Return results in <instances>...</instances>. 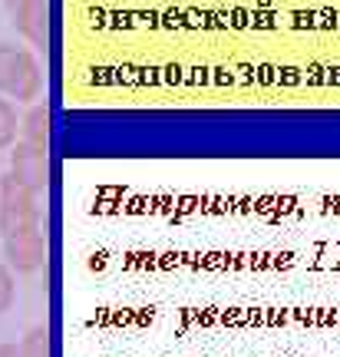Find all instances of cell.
I'll use <instances>...</instances> for the list:
<instances>
[{
	"label": "cell",
	"mask_w": 340,
	"mask_h": 357,
	"mask_svg": "<svg viewBox=\"0 0 340 357\" xmlns=\"http://www.w3.org/2000/svg\"><path fill=\"white\" fill-rule=\"evenodd\" d=\"M0 93L17 102H33L43 93V73H40L33 53L0 43Z\"/></svg>",
	"instance_id": "cell-1"
},
{
	"label": "cell",
	"mask_w": 340,
	"mask_h": 357,
	"mask_svg": "<svg viewBox=\"0 0 340 357\" xmlns=\"http://www.w3.org/2000/svg\"><path fill=\"white\" fill-rule=\"evenodd\" d=\"M37 192H30L13 176L0 178V235H17L24 229H37Z\"/></svg>",
	"instance_id": "cell-2"
},
{
	"label": "cell",
	"mask_w": 340,
	"mask_h": 357,
	"mask_svg": "<svg viewBox=\"0 0 340 357\" xmlns=\"http://www.w3.org/2000/svg\"><path fill=\"white\" fill-rule=\"evenodd\" d=\"M3 258H7V265H10L13 271H20V275L40 271L43 261H47V238H43V231L24 229V231H17V235H7V238H3Z\"/></svg>",
	"instance_id": "cell-3"
},
{
	"label": "cell",
	"mask_w": 340,
	"mask_h": 357,
	"mask_svg": "<svg viewBox=\"0 0 340 357\" xmlns=\"http://www.w3.org/2000/svg\"><path fill=\"white\" fill-rule=\"evenodd\" d=\"M10 176L17 182H24L30 192H47L50 185V159H47V149H37L30 142H13L10 153Z\"/></svg>",
	"instance_id": "cell-4"
},
{
	"label": "cell",
	"mask_w": 340,
	"mask_h": 357,
	"mask_svg": "<svg viewBox=\"0 0 340 357\" xmlns=\"http://www.w3.org/2000/svg\"><path fill=\"white\" fill-rule=\"evenodd\" d=\"M13 26L33 47H47V40H50V7H47V0H24L20 7H13Z\"/></svg>",
	"instance_id": "cell-5"
},
{
	"label": "cell",
	"mask_w": 340,
	"mask_h": 357,
	"mask_svg": "<svg viewBox=\"0 0 340 357\" xmlns=\"http://www.w3.org/2000/svg\"><path fill=\"white\" fill-rule=\"evenodd\" d=\"M24 142L37 146V149H50V109L47 106H33L20 123Z\"/></svg>",
	"instance_id": "cell-6"
},
{
	"label": "cell",
	"mask_w": 340,
	"mask_h": 357,
	"mask_svg": "<svg viewBox=\"0 0 340 357\" xmlns=\"http://www.w3.org/2000/svg\"><path fill=\"white\" fill-rule=\"evenodd\" d=\"M20 123H17V109L7 100H0V149H10L17 142Z\"/></svg>",
	"instance_id": "cell-7"
},
{
	"label": "cell",
	"mask_w": 340,
	"mask_h": 357,
	"mask_svg": "<svg viewBox=\"0 0 340 357\" xmlns=\"http://www.w3.org/2000/svg\"><path fill=\"white\" fill-rule=\"evenodd\" d=\"M20 357H50V334H47V328L26 331V337L20 341Z\"/></svg>",
	"instance_id": "cell-8"
},
{
	"label": "cell",
	"mask_w": 340,
	"mask_h": 357,
	"mask_svg": "<svg viewBox=\"0 0 340 357\" xmlns=\"http://www.w3.org/2000/svg\"><path fill=\"white\" fill-rule=\"evenodd\" d=\"M13 294H17V284H13L10 268H7V265H0V314H3V311H10Z\"/></svg>",
	"instance_id": "cell-9"
},
{
	"label": "cell",
	"mask_w": 340,
	"mask_h": 357,
	"mask_svg": "<svg viewBox=\"0 0 340 357\" xmlns=\"http://www.w3.org/2000/svg\"><path fill=\"white\" fill-rule=\"evenodd\" d=\"M0 357H20V347L17 344H0Z\"/></svg>",
	"instance_id": "cell-10"
},
{
	"label": "cell",
	"mask_w": 340,
	"mask_h": 357,
	"mask_svg": "<svg viewBox=\"0 0 340 357\" xmlns=\"http://www.w3.org/2000/svg\"><path fill=\"white\" fill-rule=\"evenodd\" d=\"M3 3H7V7H10V10H13V7H20L24 0H3Z\"/></svg>",
	"instance_id": "cell-11"
}]
</instances>
